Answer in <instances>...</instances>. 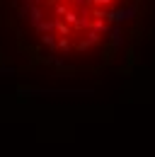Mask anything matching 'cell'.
Returning <instances> with one entry per match:
<instances>
[{
	"label": "cell",
	"instance_id": "6da1fadb",
	"mask_svg": "<svg viewBox=\"0 0 155 157\" xmlns=\"http://www.w3.org/2000/svg\"><path fill=\"white\" fill-rule=\"evenodd\" d=\"M58 32H61V34H68V27H66L63 22H58Z\"/></svg>",
	"mask_w": 155,
	"mask_h": 157
}]
</instances>
